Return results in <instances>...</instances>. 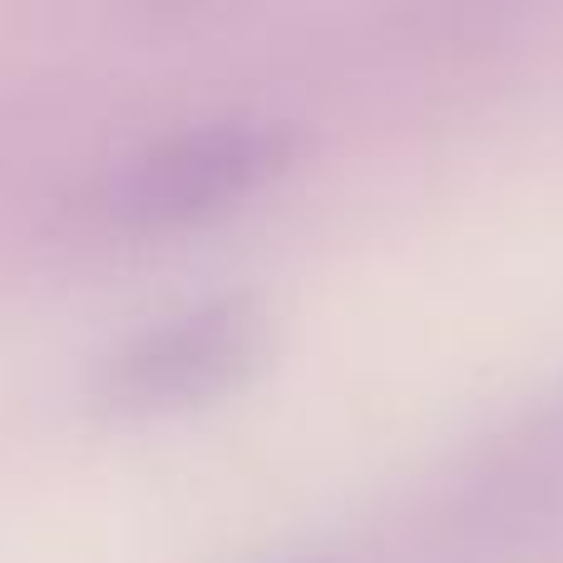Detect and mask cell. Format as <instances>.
<instances>
[{"label": "cell", "instance_id": "2", "mask_svg": "<svg viewBox=\"0 0 563 563\" xmlns=\"http://www.w3.org/2000/svg\"><path fill=\"white\" fill-rule=\"evenodd\" d=\"M263 311L247 291H213L148 321L114 351L104 390L114 406H184L213 396L253 361Z\"/></svg>", "mask_w": 563, "mask_h": 563}, {"label": "cell", "instance_id": "1", "mask_svg": "<svg viewBox=\"0 0 563 563\" xmlns=\"http://www.w3.org/2000/svg\"><path fill=\"white\" fill-rule=\"evenodd\" d=\"M287 124L263 114H218L168 129L119 164L109 208L129 223H188L243 198L287 158Z\"/></svg>", "mask_w": 563, "mask_h": 563}]
</instances>
